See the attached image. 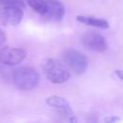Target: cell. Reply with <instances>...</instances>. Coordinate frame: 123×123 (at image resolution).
I'll return each mask as SVG.
<instances>
[{
	"mask_svg": "<svg viewBox=\"0 0 123 123\" xmlns=\"http://www.w3.org/2000/svg\"><path fill=\"white\" fill-rule=\"evenodd\" d=\"M103 121H104V122H107V123H115V122H117V121H120V118L117 117V116H114V115H112V116L108 115V116H106V117L103 119Z\"/></svg>",
	"mask_w": 123,
	"mask_h": 123,
	"instance_id": "7c38bea8",
	"label": "cell"
},
{
	"mask_svg": "<svg viewBox=\"0 0 123 123\" xmlns=\"http://www.w3.org/2000/svg\"><path fill=\"white\" fill-rule=\"evenodd\" d=\"M76 20L85 25L97 27L100 29H108L110 27L109 21L104 18H97V17L88 16V15H78L76 17Z\"/></svg>",
	"mask_w": 123,
	"mask_h": 123,
	"instance_id": "9c48e42d",
	"label": "cell"
},
{
	"mask_svg": "<svg viewBox=\"0 0 123 123\" xmlns=\"http://www.w3.org/2000/svg\"><path fill=\"white\" fill-rule=\"evenodd\" d=\"M65 12V8L60 0H45L44 11L41 16L54 22L61 21Z\"/></svg>",
	"mask_w": 123,
	"mask_h": 123,
	"instance_id": "52a82bcc",
	"label": "cell"
},
{
	"mask_svg": "<svg viewBox=\"0 0 123 123\" xmlns=\"http://www.w3.org/2000/svg\"><path fill=\"white\" fill-rule=\"evenodd\" d=\"M81 42L85 47L95 52L102 53L108 49L107 40L102 35L96 32H86L81 37Z\"/></svg>",
	"mask_w": 123,
	"mask_h": 123,
	"instance_id": "5b68a950",
	"label": "cell"
},
{
	"mask_svg": "<svg viewBox=\"0 0 123 123\" xmlns=\"http://www.w3.org/2000/svg\"><path fill=\"white\" fill-rule=\"evenodd\" d=\"M23 18V10L12 7H0V24L3 26H16Z\"/></svg>",
	"mask_w": 123,
	"mask_h": 123,
	"instance_id": "ba28073f",
	"label": "cell"
},
{
	"mask_svg": "<svg viewBox=\"0 0 123 123\" xmlns=\"http://www.w3.org/2000/svg\"><path fill=\"white\" fill-rule=\"evenodd\" d=\"M41 67L47 80L53 84H62L70 78L67 68L56 59H44L41 62Z\"/></svg>",
	"mask_w": 123,
	"mask_h": 123,
	"instance_id": "6da1fadb",
	"label": "cell"
},
{
	"mask_svg": "<svg viewBox=\"0 0 123 123\" xmlns=\"http://www.w3.org/2000/svg\"><path fill=\"white\" fill-rule=\"evenodd\" d=\"M5 41H6V34L0 29V46L3 45Z\"/></svg>",
	"mask_w": 123,
	"mask_h": 123,
	"instance_id": "4fadbf2b",
	"label": "cell"
},
{
	"mask_svg": "<svg viewBox=\"0 0 123 123\" xmlns=\"http://www.w3.org/2000/svg\"><path fill=\"white\" fill-rule=\"evenodd\" d=\"M62 61L77 75L84 74L88 65L86 56L72 48H67L62 52Z\"/></svg>",
	"mask_w": 123,
	"mask_h": 123,
	"instance_id": "3957f363",
	"label": "cell"
},
{
	"mask_svg": "<svg viewBox=\"0 0 123 123\" xmlns=\"http://www.w3.org/2000/svg\"><path fill=\"white\" fill-rule=\"evenodd\" d=\"M27 4L37 13L42 15L43 11H44V4L45 0H25Z\"/></svg>",
	"mask_w": 123,
	"mask_h": 123,
	"instance_id": "8fae6325",
	"label": "cell"
},
{
	"mask_svg": "<svg viewBox=\"0 0 123 123\" xmlns=\"http://www.w3.org/2000/svg\"><path fill=\"white\" fill-rule=\"evenodd\" d=\"M12 81L15 86L21 90H31L39 83V74L33 67L20 66L12 73Z\"/></svg>",
	"mask_w": 123,
	"mask_h": 123,
	"instance_id": "7a4b0ae2",
	"label": "cell"
},
{
	"mask_svg": "<svg viewBox=\"0 0 123 123\" xmlns=\"http://www.w3.org/2000/svg\"><path fill=\"white\" fill-rule=\"evenodd\" d=\"M46 104L50 108L54 109L57 113L62 117L63 119L69 122H77V117L74 114L69 103L62 96L58 95H51L46 98Z\"/></svg>",
	"mask_w": 123,
	"mask_h": 123,
	"instance_id": "277c9868",
	"label": "cell"
},
{
	"mask_svg": "<svg viewBox=\"0 0 123 123\" xmlns=\"http://www.w3.org/2000/svg\"><path fill=\"white\" fill-rule=\"evenodd\" d=\"M114 74H115V76H116L118 79H120V80H123V70H120V69H116V70L114 71Z\"/></svg>",
	"mask_w": 123,
	"mask_h": 123,
	"instance_id": "5bb4252c",
	"label": "cell"
},
{
	"mask_svg": "<svg viewBox=\"0 0 123 123\" xmlns=\"http://www.w3.org/2000/svg\"><path fill=\"white\" fill-rule=\"evenodd\" d=\"M0 7H12L25 9L26 4L24 0H0Z\"/></svg>",
	"mask_w": 123,
	"mask_h": 123,
	"instance_id": "30bf717a",
	"label": "cell"
},
{
	"mask_svg": "<svg viewBox=\"0 0 123 123\" xmlns=\"http://www.w3.org/2000/svg\"><path fill=\"white\" fill-rule=\"evenodd\" d=\"M26 51L18 47H3L0 49V63L16 65L26 58Z\"/></svg>",
	"mask_w": 123,
	"mask_h": 123,
	"instance_id": "8992f818",
	"label": "cell"
}]
</instances>
